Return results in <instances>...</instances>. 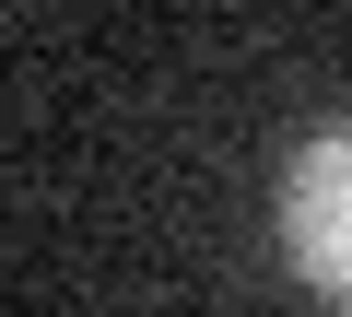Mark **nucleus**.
Listing matches in <instances>:
<instances>
[{"mask_svg":"<svg viewBox=\"0 0 352 317\" xmlns=\"http://www.w3.org/2000/svg\"><path fill=\"white\" fill-rule=\"evenodd\" d=\"M282 235H294V270H305L329 305H352V118L294 153V177H282Z\"/></svg>","mask_w":352,"mask_h":317,"instance_id":"1","label":"nucleus"}]
</instances>
